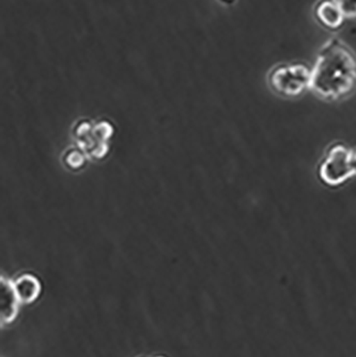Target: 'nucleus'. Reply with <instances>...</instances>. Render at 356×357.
Masks as SVG:
<instances>
[{"label": "nucleus", "mask_w": 356, "mask_h": 357, "mask_svg": "<svg viewBox=\"0 0 356 357\" xmlns=\"http://www.w3.org/2000/svg\"><path fill=\"white\" fill-rule=\"evenodd\" d=\"M312 70L303 63L277 67L271 72L269 82L275 92L285 96H298L310 88Z\"/></svg>", "instance_id": "nucleus-3"}, {"label": "nucleus", "mask_w": 356, "mask_h": 357, "mask_svg": "<svg viewBox=\"0 0 356 357\" xmlns=\"http://www.w3.org/2000/svg\"><path fill=\"white\" fill-rule=\"evenodd\" d=\"M356 87V57L338 39L328 41L312 70L310 89L320 98L335 101L345 98Z\"/></svg>", "instance_id": "nucleus-1"}, {"label": "nucleus", "mask_w": 356, "mask_h": 357, "mask_svg": "<svg viewBox=\"0 0 356 357\" xmlns=\"http://www.w3.org/2000/svg\"><path fill=\"white\" fill-rule=\"evenodd\" d=\"M356 175V148L334 145L328 149L319 167V177L330 186H339Z\"/></svg>", "instance_id": "nucleus-2"}, {"label": "nucleus", "mask_w": 356, "mask_h": 357, "mask_svg": "<svg viewBox=\"0 0 356 357\" xmlns=\"http://www.w3.org/2000/svg\"><path fill=\"white\" fill-rule=\"evenodd\" d=\"M316 19L326 28L337 29L345 21V15L334 0H321L316 8Z\"/></svg>", "instance_id": "nucleus-5"}, {"label": "nucleus", "mask_w": 356, "mask_h": 357, "mask_svg": "<svg viewBox=\"0 0 356 357\" xmlns=\"http://www.w3.org/2000/svg\"><path fill=\"white\" fill-rule=\"evenodd\" d=\"M219 1H221V3H227V5H229V3H235V0H219Z\"/></svg>", "instance_id": "nucleus-8"}, {"label": "nucleus", "mask_w": 356, "mask_h": 357, "mask_svg": "<svg viewBox=\"0 0 356 357\" xmlns=\"http://www.w3.org/2000/svg\"><path fill=\"white\" fill-rule=\"evenodd\" d=\"M19 297L12 281L1 278L0 281V319L3 324L13 322L19 313Z\"/></svg>", "instance_id": "nucleus-4"}, {"label": "nucleus", "mask_w": 356, "mask_h": 357, "mask_svg": "<svg viewBox=\"0 0 356 357\" xmlns=\"http://www.w3.org/2000/svg\"><path fill=\"white\" fill-rule=\"evenodd\" d=\"M15 292L19 302L24 304H31L35 302L41 293V284L35 276L25 274L17 278L15 283Z\"/></svg>", "instance_id": "nucleus-6"}, {"label": "nucleus", "mask_w": 356, "mask_h": 357, "mask_svg": "<svg viewBox=\"0 0 356 357\" xmlns=\"http://www.w3.org/2000/svg\"><path fill=\"white\" fill-rule=\"evenodd\" d=\"M345 17H356V0H334Z\"/></svg>", "instance_id": "nucleus-7"}]
</instances>
